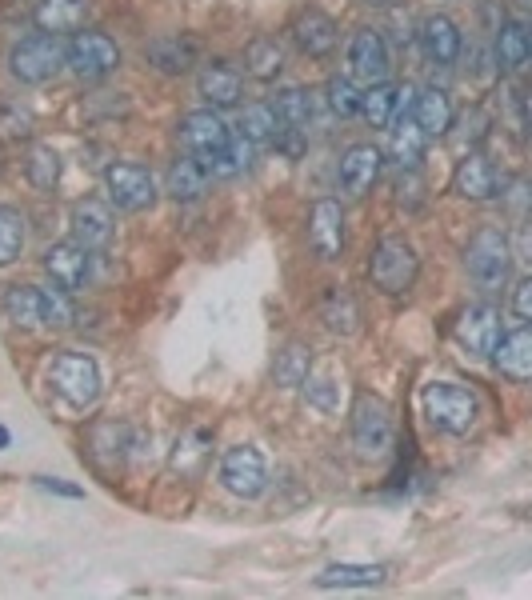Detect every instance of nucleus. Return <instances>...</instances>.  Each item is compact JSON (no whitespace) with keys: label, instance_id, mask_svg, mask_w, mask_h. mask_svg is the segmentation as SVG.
<instances>
[{"label":"nucleus","instance_id":"obj_1","mask_svg":"<svg viewBox=\"0 0 532 600\" xmlns=\"http://www.w3.org/2000/svg\"><path fill=\"white\" fill-rule=\"evenodd\" d=\"M512 240L500 228H476L464 248V272L480 292H500L512 280Z\"/></svg>","mask_w":532,"mask_h":600},{"label":"nucleus","instance_id":"obj_2","mask_svg":"<svg viewBox=\"0 0 532 600\" xmlns=\"http://www.w3.org/2000/svg\"><path fill=\"white\" fill-rule=\"evenodd\" d=\"M424 416L436 432L464 436V432L476 428L480 400H476L472 388H464L456 380H432V384H424Z\"/></svg>","mask_w":532,"mask_h":600},{"label":"nucleus","instance_id":"obj_3","mask_svg":"<svg viewBox=\"0 0 532 600\" xmlns=\"http://www.w3.org/2000/svg\"><path fill=\"white\" fill-rule=\"evenodd\" d=\"M48 384L72 412H84L100 400V364L88 352H68L64 348L48 360Z\"/></svg>","mask_w":532,"mask_h":600},{"label":"nucleus","instance_id":"obj_4","mask_svg":"<svg viewBox=\"0 0 532 600\" xmlns=\"http://www.w3.org/2000/svg\"><path fill=\"white\" fill-rule=\"evenodd\" d=\"M64 40L52 36V32H32L24 40L12 44L8 52V72L20 80V84H48L52 76H60L64 68Z\"/></svg>","mask_w":532,"mask_h":600},{"label":"nucleus","instance_id":"obj_5","mask_svg":"<svg viewBox=\"0 0 532 600\" xmlns=\"http://www.w3.org/2000/svg\"><path fill=\"white\" fill-rule=\"evenodd\" d=\"M416 272H420V256L408 240L400 236H384L376 248H372V260H368V276L372 284L384 292V296H404L412 284H416Z\"/></svg>","mask_w":532,"mask_h":600},{"label":"nucleus","instance_id":"obj_6","mask_svg":"<svg viewBox=\"0 0 532 600\" xmlns=\"http://www.w3.org/2000/svg\"><path fill=\"white\" fill-rule=\"evenodd\" d=\"M392 408L372 396V392H360L356 404H352V448L360 460H380L388 456L392 448Z\"/></svg>","mask_w":532,"mask_h":600},{"label":"nucleus","instance_id":"obj_7","mask_svg":"<svg viewBox=\"0 0 532 600\" xmlns=\"http://www.w3.org/2000/svg\"><path fill=\"white\" fill-rule=\"evenodd\" d=\"M216 480H220L224 492H232L240 500H256L268 488V460H264V452L256 444H232L220 456Z\"/></svg>","mask_w":532,"mask_h":600},{"label":"nucleus","instance_id":"obj_8","mask_svg":"<svg viewBox=\"0 0 532 600\" xmlns=\"http://www.w3.org/2000/svg\"><path fill=\"white\" fill-rule=\"evenodd\" d=\"M104 192H108L112 208H120V212H144V208L156 204V176L144 164L116 160V164L104 168Z\"/></svg>","mask_w":532,"mask_h":600},{"label":"nucleus","instance_id":"obj_9","mask_svg":"<svg viewBox=\"0 0 532 600\" xmlns=\"http://www.w3.org/2000/svg\"><path fill=\"white\" fill-rule=\"evenodd\" d=\"M64 68L76 80H104L108 72L120 68V48L104 32H76L64 48Z\"/></svg>","mask_w":532,"mask_h":600},{"label":"nucleus","instance_id":"obj_10","mask_svg":"<svg viewBox=\"0 0 532 600\" xmlns=\"http://www.w3.org/2000/svg\"><path fill=\"white\" fill-rule=\"evenodd\" d=\"M176 140H180V148H184L188 156L204 160V156L220 152V148L232 140V128L220 120V112H216V108H196V112L180 116V124H176Z\"/></svg>","mask_w":532,"mask_h":600},{"label":"nucleus","instance_id":"obj_11","mask_svg":"<svg viewBox=\"0 0 532 600\" xmlns=\"http://www.w3.org/2000/svg\"><path fill=\"white\" fill-rule=\"evenodd\" d=\"M308 244L324 264L340 260V252H344V208H340V200L320 196L308 208Z\"/></svg>","mask_w":532,"mask_h":600},{"label":"nucleus","instance_id":"obj_12","mask_svg":"<svg viewBox=\"0 0 532 600\" xmlns=\"http://www.w3.org/2000/svg\"><path fill=\"white\" fill-rule=\"evenodd\" d=\"M348 64H352V76L364 80V84L388 80V72H392L388 40L376 28H356L352 40H348Z\"/></svg>","mask_w":532,"mask_h":600},{"label":"nucleus","instance_id":"obj_13","mask_svg":"<svg viewBox=\"0 0 532 600\" xmlns=\"http://www.w3.org/2000/svg\"><path fill=\"white\" fill-rule=\"evenodd\" d=\"M380 164H384V156H380L376 144H352V148H344V156L336 164L340 192L352 196V200H364L372 192V184L380 180Z\"/></svg>","mask_w":532,"mask_h":600},{"label":"nucleus","instance_id":"obj_14","mask_svg":"<svg viewBox=\"0 0 532 600\" xmlns=\"http://www.w3.org/2000/svg\"><path fill=\"white\" fill-rule=\"evenodd\" d=\"M452 192L464 200H496V196H504V176L488 156L468 152L452 172Z\"/></svg>","mask_w":532,"mask_h":600},{"label":"nucleus","instance_id":"obj_15","mask_svg":"<svg viewBox=\"0 0 532 600\" xmlns=\"http://www.w3.org/2000/svg\"><path fill=\"white\" fill-rule=\"evenodd\" d=\"M44 272L52 276V288H60V292H80L84 284H88V276H92V252L88 248H80L76 240H68V244H52L48 252H44Z\"/></svg>","mask_w":532,"mask_h":600},{"label":"nucleus","instance_id":"obj_16","mask_svg":"<svg viewBox=\"0 0 532 600\" xmlns=\"http://www.w3.org/2000/svg\"><path fill=\"white\" fill-rule=\"evenodd\" d=\"M500 308L496 304H488V300H480V304H468L464 312H460V320H456V340L472 352V356H488L492 352V344L500 340Z\"/></svg>","mask_w":532,"mask_h":600},{"label":"nucleus","instance_id":"obj_17","mask_svg":"<svg viewBox=\"0 0 532 600\" xmlns=\"http://www.w3.org/2000/svg\"><path fill=\"white\" fill-rule=\"evenodd\" d=\"M336 40H340V28H336V20H332L328 12H320V8H304V12L292 20V44H296L304 56H312V60L332 56V52H336Z\"/></svg>","mask_w":532,"mask_h":600},{"label":"nucleus","instance_id":"obj_18","mask_svg":"<svg viewBox=\"0 0 532 600\" xmlns=\"http://www.w3.org/2000/svg\"><path fill=\"white\" fill-rule=\"evenodd\" d=\"M420 52L432 60V64H440V68H448V64H456L460 60V52H464V32H460V24L452 20V16H424L420 20Z\"/></svg>","mask_w":532,"mask_h":600},{"label":"nucleus","instance_id":"obj_19","mask_svg":"<svg viewBox=\"0 0 532 600\" xmlns=\"http://www.w3.org/2000/svg\"><path fill=\"white\" fill-rule=\"evenodd\" d=\"M144 56L156 72L164 76H184L192 72V64L200 60V40L196 36H184V32H172V36H156L144 44Z\"/></svg>","mask_w":532,"mask_h":600},{"label":"nucleus","instance_id":"obj_20","mask_svg":"<svg viewBox=\"0 0 532 600\" xmlns=\"http://www.w3.org/2000/svg\"><path fill=\"white\" fill-rule=\"evenodd\" d=\"M68 224H72V240L92 252V248H104V244L112 240V224H116V220H112V208H108L104 200L84 196V200L72 204Z\"/></svg>","mask_w":532,"mask_h":600},{"label":"nucleus","instance_id":"obj_21","mask_svg":"<svg viewBox=\"0 0 532 600\" xmlns=\"http://www.w3.org/2000/svg\"><path fill=\"white\" fill-rule=\"evenodd\" d=\"M492 364L500 376H508L512 384H524L532 376V332L528 324H516L512 332H500V340L492 344Z\"/></svg>","mask_w":532,"mask_h":600},{"label":"nucleus","instance_id":"obj_22","mask_svg":"<svg viewBox=\"0 0 532 600\" xmlns=\"http://www.w3.org/2000/svg\"><path fill=\"white\" fill-rule=\"evenodd\" d=\"M196 92H200V100L208 108H236L240 96H244V80H240V72L232 64L208 60L200 68V76H196Z\"/></svg>","mask_w":532,"mask_h":600},{"label":"nucleus","instance_id":"obj_23","mask_svg":"<svg viewBox=\"0 0 532 600\" xmlns=\"http://www.w3.org/2000/svg\"><path fill=\"white\" fill-rule=\"evenodd\" d=\"M528 56H532V36H528V24L524 20H500L496 24V72H524L528 68Z\"/></svg>","mask_w":532,"mask_h":600},{"label":"nucleus","instance_id":"obj_24","mask_svg":"<svg viewBox=\"0 0 532 600\" xmlns=\"http://www.w3.org/2000/svg\"><path fill=\"white\" fill-rule=\"evenodd\" d=\"M408 116H412V124L424 136H444V132H452V120H456L452 100H448L444 88H420V92H412V112Z\"/></svg>","mask_w":532,"mask_h":600},{"label":"nucleus","instance_id":"obj_25","mask_svg":"<svg viewBox=\"0 0 532 600\" xmlns=\"http://www.w3.org/2000/svg\"><path fill=\"white\" fill-rule=\"evenodd\" d=\"M320 320H324V328L336 332V336H356V332H360V304H356V296H352L348 288L332 284V288L320 296Z\"/></svg>","mask_w":532,"mask_h":600},{"label":"nucleus","instance_id":"obj_26","mask_svg":"<svg viewBox=\"0 0 532 600\" xmlns=\"http://www.w3.org/2000/svg\"><path fill=\"white\" fill-rule=\"evenodd\" d=\"M84 16H88V0H36L32 8V20L40 32H76L84 28Z\"/></svg>","mask_w":532,"mask_h":600},{"label":"nucleus","instance_id":"obj_27","mask_svg":"<svg viewBox=\"0 0 532 600\" xmlns=\"http://www.w3.org/2000/svg\"><path fill=\"white\" fill-rule=\"evenodd\" d=\"M164 192L176 200V204H192L208 192V172L196 156H184V160H172L168 176H164Z\"/></svg>","mask_w":532,"mask_h":600},{"label":"nucleus","instance_id":"obj_28","mask_svg":"<svg viewBox=\"0 0 532 600\" xmlns=\"http://www.w3.org/2000/svg\"><path fill=\"white\" fill-rule=\"evenodd\" d=\"M284 68V44L276 36H252L244 44V72L256 80H276Z\"/></svg>","mask_w":532,"mask_h":600},{"label":"nucleus","instance_id":"obj_29","mask_svg":"<svg viewBox=\"0 0 532 600\" xmlns=\"http://www.w3.org/2000/svg\"><path fill=\"white\" fill-rule=\"evenodd\" d=\"M384 564H328L316 576V588H376L384 584Z\"/></svg>","mask_w":532,"mask_h":600},{"label":"nucleus","instance_id":"obj_30","mask_svg":"<svg viewBox=\"0 0 532 600\" xmlns=\"http://www.w3.org/2000/svg\"><path fill=\"white\" fill-rule=\"evenodd\" d=\"M252 152H256V144H248L244 136H232V140H228L220 152L204 156L200 164H204L208 180H232V176H240V172L252 164Z\"/></svg>","mask_w":532,"mask_h":600},{"label":"nucleus","instance_id":"obj_31","mask_svg":"<svg viewBox=\"0 0 532 600\" xmlns=\"http://www.w3.org/2000/svg\"><path fill=\"white\" fill-rule=\"evenodd\" d=\"M308 372H312V348L308 344H284L280 352H276V360H272V384L276 388H300L304 380H308Z\"/></svg>","mask_w":532,"mask_h":600},{"label":"nucleus","instance_id":"obj_32","mask_svg":"<svg viewBox=\"0 0 532 600\" xmlns=\"http://www.w3.org/2000/svg\"><path fill=\"white\" fill-rule=\"evenodd\" d=\"M424 144H428V136L412 124V116H400L396 120V128H392V160L400 164V168H416L420 160H424Z\"/></svg>","mask_w":532,"mask_h":600},{"label":"nucleus","instance_id":"obj_33","mask_svg":"<svg viewBox=\"0 0 532 600\" xmlns=\"http://www.w3.org/2000/svg\"><path fill=\"white\" fill-rule=\"evenodd\" d=\"M396 104H400V88L388 84V80H380V84H372V88L364 92L360 112H364V120H368L372 128H388L392 116H396Z\"/></svg>","mask_w":532,"mask_h":600},{"label":"nucleus","instance_id":"obj_34","mask_svg":"<svg viewBox=\"0 0 532 600\" xmlns=\"http://www.w3.org/2000/svg\"><path fill=\"white\" fill-rule=\"evenodd\" d=\"M60 152L52 148V144H32V152H28V164H24V172H28V184L32 188H40V192H52L56 184H60Z\"/></svg>","mask_w":532,"mask_h":600},{"label":"nucleus","instance_id":"obj_35","mask_svg":"<svg viewBox=\"0 0 532 600\" xmlns=\"http://www.w3.org/2000/svg\"><path fill=\"white\" fill-rule=\"evenodd\" d=\"M272 112H276L280 128H308V120H312V96L304 88H284V92H276Z\"/></svg>","mask_w":532,"mask_h":600},{"label":"nucleus","instance_id":"obj_36","mask_svg":"<svg viewBox=\"0 0 532 600\" xmlns=\"http://www.w3.org/2000/svg\"><path fill=\"white\" fill-rule=\"evenodd\" d=\"M4 312L20 328H40V292L32 284H12L4 292Z\"/></svg>","mask_w":532,"mask_h":600},{"label":"nucleus","instance_id":"obj_37","mask_svg":"<svg viewBox=\"0 0 532 600\" xmlns=\"http://www.w3.org/2000/svg\"><path fill=\"white\" fill-rule=\"evenodd\" d=\"M208 444H212V432H204V428L184 432V436L176 440L172 468H176L180 476H196V472H200V464H204V456H208Z\"/></svg>","mask_w":532,"mask_h":600},{"label":"nucleus","instance_id":"obj_38","mask_svg":"<svg viewBox=\"0 0 532 600\" xmlns=\"http://www.w3.org/2000/svg\"><path fill=\"white\" fill-rule=\"evenodd\" d=\"M24 244H28L24 216H20L12 204H0V268H8L12 260H20Z\"/></svg>","mask_w":532,"mask_h":600},{"label":"nucleus","instance_id":"obj_39","mask_svg":"<svg viewBox=\"0 0 532 600\" xmlns=\"http://www.w3.org/2000/svg\"><path fill=\"white\" fill-rule=\"evenodd\" d=\"M276 132H280V124H276V112H272V104H248V108L240 112L236 136H244L248 144H268Z\"/></svg>","mask_w":532,"mask_h":600},{"label":"nucleus","instance_id":"obj_40","mask_svg":"<svg viewBox=\"0 0 532 600\" xmlns=\"http://www.w3.org/2000/svg\"><path fill=\"white\" fill-rule=\"evenodd\" d=\"M324 100H328V108H332L340 120H352V116H360V100H364V92L356 88V80H352V76H328V84H324Z\"/></svg>","mask_w":532,"mask_h":600},{"label":"nucleus","instance_id":"obj_41","mask_svg":"<svg viewBox=\"0 0 532 600\" xmlns=\"http://www.w3.org/2000/svg\"><path fill=\"white\" fill-rule=\"evenodd\" d=\"M36 292H40V328H52V332L72 328L76 308H72L68 292H60V288H36Z\"/></svg>","mask_w":532,"mask_h":600},{"label":"nucleus","instance_id":"obj_42","mask_svg":"<svg viewBox=\"0 0 532 600\" xmlns=\"http://www.w3.org/2000/svg\"><path fill=\"white\" fill-rule=\"evenodd\" d=\"M300 388H304V400H308L312 408H320V412L340 408V384H332V380H312V372H308V380H304Z\"/></svg>","mask_w":532,"mask_h":600},{"label":"nucleus","instance_id":"obj_43","mask_svg":"<svg viewBox=\"0 0 532 600\" xmlns=\"http://www.w3.org/2000/svg\"><path fill=\"white\" fill-rule=\"evenodd\" d=\"M396 200H400V208H408V212H416V208L424 204V180L416 176V168H404V176L396 180Z\"/></svg>","mask_w":532,"mask_h":600},{"label":"nucleus","instance_id":"obj_44","mask_svg":"<svg viewBox=\"0 0 532 600\" xmlns=\"http://www.w3.org/2000/svg\"><path fill=\"white\" fill-rule=\"evenodd\" d=\"M512 316H516L520 324L532 320V280H528V276L512 284Z\"/></svg>","mask_w":532,"mask_h":600},{"label":"nucleus","instance_id":"obj_45","mask_svg":"<svg viewBox=\"0 0 532 600\" xmlns=\"http://www.w3.org/2000/svg\"><path fill=\"white\" fill-rule=\"evenodd\" d=\"M36 488L44 492H56V496H68V500H84V488L80 484H68L60 476H36Z\"/></svg>","mask_w":532,"mask_h":600},{"label":"nucleus","instance_id":"obj_46","mask_svg":"<svg viewBox=\"0 0 532 600\" xmlns=\"http://www.w3.org/2000/svg\"><path fill=\"white\" fill-rule=\"evenodd\" d=\"M8 444H12V432H8V428H4V424H0V452H4V448H8Z\"/></svg>","mask_w":532,"mask_h":600},{"label":"nucleus","instance_id":"obj_47","mask_svg":"<svg viewBox=\"0 0 532 600\" xmlns=\"http://www.w3.org/2000/svg\"><path fill=\"white\" fill-rule=\"evenodd\" d=\"M364 4H372V8H388L392 0H364Z\"/></svg>","mask_w":532,"mask_h":600}]
</instances>
